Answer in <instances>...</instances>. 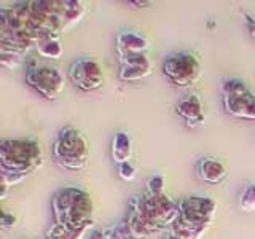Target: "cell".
I'll return each instance as SVG.
<instances>
[{
    "label": "cell",
    "mask_w": 255,
    "mask_h": 239,
    "mask_svg": "<svg viewBox=\"0 0 255 239\" xmlns=\"http://www.w3.org/2000/svg\"><path fill=\"white\" fill-rule=\"evenodd\" d=\"M123 227L132 239H148L158 235L147 220V215L143 212L142 206V193H135L129 198L126 206L125 219L122 220Z\"/></svg>",
    "instance_id": "cell-10"
},
{
    "label": "cell",
    "mask_w": 255,
    "mask_h": 239,
    "mask_svg": "<svg viewBox=\"0 0 255 239\" xmlns=\"http://www.w3.org/2000/svg\"><path fill=\"white\" fill-rule=\"evenodd\" d=\"M243 16H244V19H246L247 30H249V34L255 40V14H252L249 11H243Z\"/></svg>",
    "instance_id": "cell-22"
},
{
    "label": "cell",
    "mask_w": 255,
    "mask_h": 239,
    "mask_svg": "<svg viewBox=\"0 0 255 239\" xmlns=\"http://www.w3.org/2000/svg\"><path fill=\"white\" fill-rule=\"evenodd\" d=\"M53 158L62 169L77 172L86 167L90 159V143L85 134L74 126H66L53 142Z\"/></svg>",
    "instance_id": "cell-4"
},
{
    "label": "cell",
    "mask_w": 255,
    "mask_h": 239,
    "mask_svg": "<svg viewBox=\"0 0 255 239\" xmlns=\"http://www.w3.org/2000/svg\"><path fill=\"white\" fill-rule=\"evenodd\" d=\"M24 82L40 98L46 101H56L59 99L64 86H66V75L62 74L61 69L51 66V64L32 61L26 69Z\"/></svg>",
    "instance_id": "cell-5"
},
{
    "label": "cell",
    "mask_w": 255,
    "mask_h": 239,
    "mask_svg": "<svg viewBox=\"0 0 255 239\" xmlns=\"http://www.w3.org/2000/svg\"><path fill=\"white\" fill-rule=\"evenodd\" d=\"M35 51L40 58L58 61L62 58L64 54V46L61 42V35H53L48 34L38 38V42L35 45Z\"/></svg>",
    "instance_id": "cell-16"
},
{
    "label": "cell",
    "mask_w": 255,
    "mask_h": 239,
    "mask_svg": "<svg viewBox=\"0 0 255 239\" xmlns=\"http://www.w3.org/2000/svg\"><path fill=\"white\" fill-rule=\"evenodd\" d=\"M161 70L174 86L190 88L201 77V61L191 51H179L166 56Z\"/></svg>",
    "instance_id": "cell-7"
},
{
    "label": "cell",
    "mask_w": 255,
    "mask_h": 239,
    "mask_svg": "<svg viewBox=\"0 0 255 239\" xmlns=\"http://www.w3.org/2000/svg\"><path fill=\"white\" fill-rule=\"evenodd\" d=\"M131 5H137V8H148L151 3L150 2H129Z\"/></svg>",
    "instance_id": "cell-24"
},
{
    "label": "cell",
    "mask_w": 255,
    "mask_h": 239,
    "mask_svg": "<svg viewBox=\"0 0 255 239\" xmlns=\"http://www.w3.org/2000/svg\"><path fill=\"white\" fill-rule=\"evenodd\" d=\"M14 222H16V219L13 217L11 214H8L6 211L2 212V228H3V230L13 228V227H14Z\"/></svg>",
    "instance_id": "cell-23"
},
{
    "label": "cell",
    "mask_w": 255,
    "mask_h": 239,
    "mask_svg": "<svg viewBox=\"0 0 255 239\" xmlns=\"http://www.w3.org/2000/svg\"><path fill=\"white\" fill-rule=\"evenodd\" d=\"M163 239H179V238H177V236H174V235L171 233V231H169V233H167Z\"/></svg>",
    "instance_id": "cell-25"
},
{
    "label": "cell",
    "mask_w": 255,
    "mask_h": 239,
    "mask_svg": "<svg viewBox=\"0 0 255 239\" xmlns=\"http://www.w3.org/2000/svg\"><path fill=\"white\" fill-rule=\"evenodd\" d=\"M53 223L72 230H88L93 225L94 204L86 190L80 187H62L51 196Z\"/></svg>",
    "instance_id": "cell-2"
},
{
    "label": "cell",
    "mask_w": 255,
    "mask_h": 239,
    "mask_svg": "<svg viewBox=\"0 0 255 239\" xmlns=\"http://www.w3.org/2000/svg\"><path fill=\"white\" fill-rule=\"evenodd\" d=\"M142 206L147 220L156 233L171 228L180 212L179 201H174L172 198L166 195V191H161V193H145L143 191Z\"/></svg>",
    "instance_id": "cell-8"
},
{
    "label": "cell",
    "mask_w": 255,
    "mask_h": 239,
    "mask_svg": "<svg viewBox=\"0 0 255 239\" xmlns=\"http://www.w3.org/2000/svg\"><path fill=\"white\" fill-rule=\"evenodd\" d=\"M196 177L209 185H219L227 177V166L214 156H203L195 166Z\"/></svg>",
    "instance_id": "cell-14"
},
{
    "label": "cell",
    "mask_w": 255,
    "mask_h": 239,
    "mask_svg": "<svg viewBox=\"0 0 255 239\" xmlns=\"http://www.w3.org/2000/svg\"><path fill=\"white\" fill-rule=\"evenodd\" d=\"M175 114L177 117L182 118V121L185 123L187 127L190 129H195V127H199L204 123V102L201 99V96L196 93L191 94H185L183 98H180L177 102H175Z\"/></svg>",
    "instance_id": "cell-12"
},
{
    "label": "cell",
    "mask_w": 255,
    "mask_h": 239,
    "mask_svg": "<svg viewBox=\"0 0 255 239\" xmlns=\"http://www.w3.org/2000/svg\"><path fill=\"white\" fill-rule=\"evenodd\" d=\"M88 239H132L131 235L128 233L126 228L123 227V223H112L104 228L94 230L93 233L88 236Z\"/></svg>",
    "instance_id": "cell-17"
},
{
    "label": "cell",
    "mask_w": 255,
    "mask_h": 239,
    "mask_svg": "<svg viewBox=\"0 0 255 239\" xmlns=\"http://www.w3.org/2000/svg\"><path fill=\"white\" fill-rule=\"evenodd\" d=\"M179 217L169 228L179 239H199L214 220L217 203L209 196L191 195L179 201Z\"/></svg>",
    "instance_id": "cell-3"
},
{
    "label": "cell",
    "mask_w": 255,
    "mask_h": 239,
    "mask_svg": "<svg viewBox=\"0 0 255 239\" xmlns=\"http://www.w3.org/2000/svg\"><path fill=\"white\" fill-rule=\"evenodd\" d=\"M120 70L118 78L125 83H134L147 78L151 70H153V62H151L148 54H134L118 58Z\"/></svg>",
    "instance_id": "cell-11"
},
{
    "label": "cell",
    "mask_w": 255,
    "mask_h": 239,
    "mask_svg": "<svg viewBox=\"0 0 255 239\" xmlns=\"http://www.w3.org/2000/svg\"><path fill=\"white\" fill-rule=\"evenodd\" d=\"M88 230H80V231H72L67 230L58 223H51V227L46 230L45 239H82Z\"/></svg>",
    "instance_id": "cell-19"
},
{
    "label": "cell",
    "mask_w": 255,
    "mask_h": 239,
    "mask_svg": "<svg viewBox=\"0 0 255 239\" xmlns=\"http://www.w3.org/2000/svg\"><path fill=\"white\" fill-rule=\"evenodd\" d=\"M117 169H118L120 179H123V180H126V182H131V180L135 177V174H137V171H135V166L132 164V161H129V163H123V164H118V166H117Z\"/></svg>",
    "instance_id": "cell-21"
},
{
    "label": "cell",
    "mask_w": 255,
    "mask_h": 239,
    "mask_svg": "<svg viewBox=\"0 0 255 239\" xmlns=\"http://www.w3.org/2000/svg\"><path fill=\"white\" fill-rule=\"evenodd\" d=\"M222 104L238 120L255 121V94L241 78H227L222 85Z\"/></svg>",
    "instance_id": "cell-6"
},
{
    "label": "cell",
    "mask_w": 255,
    "mask_h": 239,
    "mask_svg": "<svg viewBox=\"0 0 255 239\" xmlns=\"http://www.w3.org/2000/svg\"><path fill=\"white\" fill-rule=\"evenodd\" d=\"M64 14H66L67 27H74L85 18L86 3L80 2V0H64Z\"/></svg>",
    "instance_id": "cell-18"
},
{
    "label": "cell",
    "mask_w": 255,
    "mask_h": 239,
    "mask_svg": "<svg viewBox=\"0 0 255 239\" xmlns=\"http://www.w3.org/2000/svg\"><path fill=\"white\" fill-rule=\"evenodd\" d=\"M43 164V150L34 139H5L0 142L2 199L10 185H16Z\"/></svg>",
    "instance_id": "cell-1"
},
{
    "label": "cell",
    "mask_w": 255,
    "mask_h": 239,
    "mask_svg": "<svg viewBox=\"0 0 255 239\" xmlns=\"http://www.w3.org/2000/svg\"><path fill=\"white\" fill-rule=\"evenodd\" d=\"M69 80L83 93L98 91L104 86V69L93 58H78L69 66Z\"/></svg>",
    "instance_id": "cell-9"
},
{
    "label": "cell",
    "mask_w": 255,
    "mask_h": 239,
    "mask_svg": "<svg viewBox=\"0 0 255 239\" xmlns=\"http://www.w3.org/2000/svg\"><path fill=\"white\" fill-rule=\"evenodd\" d=\"M239 207L244 212H254L255 211V182L249 183L244 190L241 196H239Z\"/></svg>",
    "instance_id": "cell-20"
},
{
    "label": "cell",
    "mask_w": 255,
    "mask_h": 239,
    "mask_svg": "<svg viewBox=\"0 0 255 239\" xmlns=\"http://www.w3.org/2000/svg\"><path fill=\"white\" fill-rule=\"evenodd\" d=\"M150 42L147 37L135 30H122L117 35V56L125 58V56H134V54H148Z\"/></svg>",
    "instance_id": "cell-13"
},
{
    "label": "cell",
    "mask_w": 255,
    "mask_h": 239,
    "mask_svg": "<svg viewBox=\"0 0 255 239\" xmlns=\"http://www.w3.org/2000/svg\"><path fill=\"white\" fill-rule=\"evenodd\" d=\"M110 155L114 163L123 164V163H129L134 155V143L131 135L126 131H117L114 134L110 142Z\"/></svg>",
    "instance_id": "cell-15"
}]
</instances>
